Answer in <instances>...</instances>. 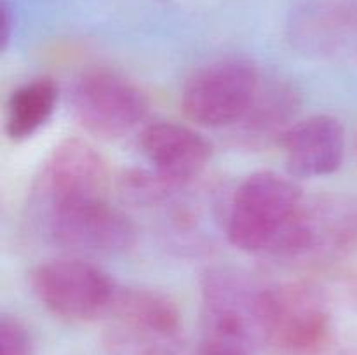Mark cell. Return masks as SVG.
Here are the masks:
<instances>
[{
    "mask_svg": "<svg viewBox=\"0 0 357 355\" xmlns=\"http://www.w3.org/2000/svg\"><path fill=\"white\" fill-rule=\"evenodd\" d=\"M305 197L295 178L253 173L234 191L225 233L236 249L272 261H289L302 223Z\"/></svg>",
    "mask_w": 357,
    "mask_h": 355,
    "instance_id": "1",
    "label": "cell"
},
{
    "mask_svg": "<svg viewBox=\"0 0 357 355\" xmlns=\"http://www.w3.org/2000/svg\"><path fill=\"white\" fill-rule=\"evenodd\" d=\"M105 336L117 355H178L183 319L176 303L155 289H119Z\"/></svg>",
    "mask_w": 357,
    "mask_h": 355,
    "instance_id": "2",
    "label": "cell"
},
{
    "mask_svg": "<svg viewBox=\"0 0 357 355\" xmlns=\"http://www.w3.org/2000/svg\"><path fill=\"white\" fill-rule=\"evenodd\" d=\"M201 336L255 352L267 343L264 285L234 268H211L201 281Z\"/></svg>",
    "mask_w": 357,
    "mask_h": 355,
    "instance_id": "3",
    "label": "cell"
},
{
    "mask_svg": "<svg viewBox=\"0 0 357 355\" xmlns=\"http://www.w3.org/2000/svg\"><path fill=\"white\" fill-rule=\"evenodd\" d=\"M30 284L38 301L68 322L105 319L119 292L107 271L79 258L40 263L30 274Z\"/></svg>",
    "mask_w": 357,
    "mask_h": 355,
    "instance_id": "4",
    "label": "cell"
},
{
    "mask_svg": "<svg viewBox=\"0 0 357 355\" xmlns=\"http://www.w3.org/2000/svg\"><path fill=\"white\" fill-rule=\"evenodd\" d=\"M261 77L250 59L225 58L209 63L185 84L181 110L201 127L232 129L250 108Z\"/></svg>",
    "mask_w": 357,
    "mask_h": 355,
    "instance_id": "5",
    "label": "cell"
},
{
    "mask_svg": "<svg viewBox=\"0 0 357 355\" xmlns=\"http://www.w3.org/2000/svg\"><path fill=\"white\" fill-rule=\"evenodd\" d=\"M49 235L58 246L84 254H122L136 242V226L107 197H86L47 207Z\"/></svg>",
    "mask_w": 357,
    "mask_h": 355,
    "instance_id": "6",
    "label": "cell"
},
{
    "mask_svg": "<svg viewBox=\"0 0 357 355\" xmlns=\"http://www.w3.org/2000/svg\"><path fill=\"white\" fill-rule=\"evenodd\" d=\"M72 106L80 127L101 139L124 138L149 113L145 93L112 70L84 73L73 87Z\"/></svg>",
    "mask_w": 357,
    "mask_h": 355,
    "instance_id": "7",
    "label": "cell"
},
{
    "mask_svg": "<svg viewBox=\"0 0 357 355\" xmlns=\"http://www.w3.org/2000/svg\"><path fill=\"white\" fill-rule=\"evenodd\" d=\"M110 173L101 153L79 138L56 145L42 164L35 191L47 207L86 197H107Z\"/></svg>",
    "mask_w": 357,
    "mask_h": 355,
    "instance_id": "8",
    "label": "cell"
},
{
    "mask_svg": "<svg viewBox=\"0 0 357 355\" xmlns=\"http://www.w3.org/2000/svg\"><path fill=\"white\" fill-rule=\"evenodd\" d=\"M289 35L307 54L357 61V0H307L293 13Z\"/></svg>",
    "mask_w": 357,
    "mask_h": 355,
    "instance_id": "9",
    "label": "cell"
},
{
    "mask_svg": "<svg viewBox=\"0 0 357 355\" xmlns=\"http://www.w3.org/2000/svg\"><path fill=\"white\" fill-rule=\"evenodd\" d=\"M286 171L296 180H314L337 173L345 155V131L331 115L296 120L278 143Z\"/></svg>",
    "mask_w": 357,
    "mask_h": 355,
    "instance_id": "10",
    "label": "cell"
},
{
    "mask_svg": "<svg viewBox=\"0 0 357 355\" xmlns=\"http://www.w3.org/2000/svg\"><path fill=\"white\" fill-rule=\"evenodd\" d=\"M138 145L150 169L178 187L201 176L211 160L208 139L178 122L149 124L139 134Z\"/></svg>",
    "mask_w": 357,
    "mask_h": 355,
    "instance_id": "11",
    "label": "cell"
},
{
    "mask_svg": "<svg viewBox=\"0 0 357 355\" xmlns=\"http://www.w3.org/2000/svg\"><path fill=\"white\" fill-rule=\"evenodd\" d=\"M300 106V93L293 84L278 77H261L250 108L232 127L234 138L248 148L278 145L296 122Z\"/></svg>",
    "mask_w": 357,
    "mask_h": 355,
    "instance_id": "12",
    "label": "cell"
},
{
    "mask_svg": "<svg viewBox=\"0 0 357 355\" xmlns=\"http://www.w3.org/2000/svg\"><path fill=\"white\" fill-rule=\"evenodd\" d=\"M58 84L38 77L13 90L6 104V134L10 141H24L40 131L56 111Z\"/></svg>",
    "mask_w": 357,
    "mask_h": 355,
    "instance_id": "13",
    "label": "cell"
},
{
    "mask_svg": "<svg viewBox=\"0 0 357 355\" xmlns=\"http://www.w3.org/2000/svg\"><path fill=\"white\" fill-rule=\"evenodd\" d=\"M0 347L2 355H31V336L16 317L2 315L0 319Z\"/></svg>",
    "mask_w": 357,
    "mask_h": 355,
    "instance_id": "14",
    "label": "cell"
},
{
    "mask_svg": "<svg viewBox=\"0 0 357 355\" xmlns=\"http://www.w3.org/2000/svg\"><path fill=\"white\" fill-rule=\"evenodd\" d=\"M253 352L246 350V348L239 347V345L227 343V341L213 340V338L201 336L197 350L194 355H251Z\"/></svg>",
    "mask_w": 357,
    "mask_h": 355,
    "instance_id": "15",
    "label": "cell"
},
{
    "mask_svg": "<svg viewBox=\"0 0 357 355\" xmlns=\"http://www.w3.org/2000/svg\"><path fill=\"white\" fill-rule=\"evenodd\" d=\"M14 31V10L9 6L7 0H2V7H0V47L7 49L10 37Z\"/></svg>",
    "mask_w": 357,
    "mask_h": 355,
    "instance_id": "16",
    "label": "cell"
}]
</instances>
